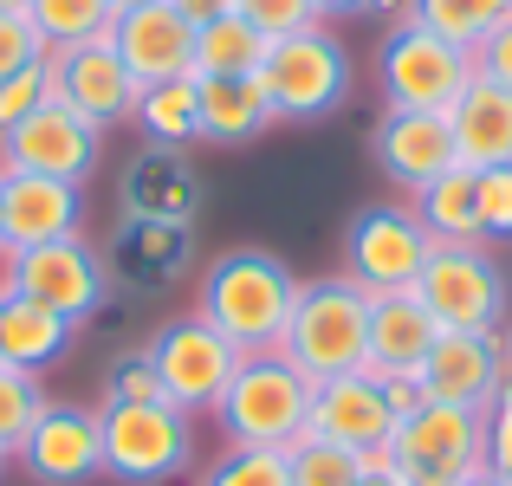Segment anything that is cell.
I'll return each instance as SVG.
<instances>
[{"label": "cell", "mask_w": 512, "mask_h": 486, "mask_svg": "<svg viewBox=\"0 0 512 486\" xmlns=\"http://www.w3.org/2000/svg\"><path fill=\"white\" fill-rule=\"evenodd\" d=\"M124 214L130 221H175L195 227L201 214V175L182 150H137L124 169Z\"/></svg>", "instance_id": "obj_20"}, {"label": "cell", "mask_w": 512, "mask_h": 486, "mask_svg": "<svg viewBox=\"0 0 512 486\" xmlns=\"http://www.w3.org/2000/svg\"><path fill=\"white\" fill-rule=\"evenodd\" d=\"M111 7H117V13H130V7H156V0H111Z\"/></svg>", "instance_id": "obj_46"}, {"label": "cell", "mask_w": 512, "mask_h": 486, "mask_svg": "<svg viewBox=\"0 0 512 486\" xmlns=\"http://www.w3.org/2000/svg\"><path fill=\"white\" fill-rule=\"evenodd\" d=\"M409 20L474 52L480 39L493 33V26L512 20V0H409Z\"/></svg>", "instance_id": "obj_30"}, {"label": "cell", "mask_w": 512, "mask_h": 486, "mask_svg": "<svg viewBox=\"0 0 512 486\" xmlns=\"http://www.w3.org/2000/svg\"><path fill=\"white\" fill-rule=\"evenodd\" d=\"M299 286H305V279L292 273L279 253L234 247V253H221V260L208 266L201 299H195V318H208L240 357H247V350H279L286 318H292V305H299Z\"/></svg>", "instance_id": "obj_1"}, {"label": "cell", "mask_w": 512, "mask_h": 486, "mask_svg": "<svg viewBox=\"0 0 512 486\" xmlns=\"http://www.w3.org/2000/svg\"><path fill=\"white\" fill-rule=\"evenodd\" d=\"M201 85V143H253L279 124L260 78H195Z\"/></svg>", "instance_id": "obj_26"}, {"label": "cell", "mask_w": 512, "mask_h": 486, "mask_svg": "<svg viewBox=\"0 0 512 486\" xmlns=\"http://www.w3.org/2000/svg\"><path fill=\"white\" fill-rule=\"evenodd\" d=\"M279 357L299 376H312V383L357 376L370 363V292L350 286L344 273L305 279L299 305L286 318V337H279Z\"/></svg>", "instance_id": "obj_2"}, {"label": "cell", "mask_w": 512, "mask_h": 486, "mask_svg": "<svg viewBox=\"0 0 512 486\" xmlns=\"http://www.w3.org/2000/svg\"><path fill=\"white\" fill-rule=\"evenodd\" d=\"M195 461V422L175 402H104V474L124 486H163Z\"/></svg>", "instance_id": "obj_6"}, {"label": "cell", "mask_w": 512, "mask_h": 486, "mask_svg": "<svg viewBox=\"0 0 512 486\" xmlns=\"http://www.w3.org/2000/svg\"><path fill=\"white\" fill-rule=\"evenodd\" d=\"M98 162H104V130L85 124L78 111H65L59 98L0 137V169H20V175H52V182L85 188L98 175Z\"/></svg>", "instance_id": "obj_12"}, {"label": "cell", "mask_w": 512, "mask_h": 486, "mask_svg": "<svg viewBox=\"0 0 512 486\" xmlns=\"http://www.w3.org/2000/svg\"><path fill=\"white\" fill-rule=\"evenodd\" d=\"M0 292H20V299L59 312L65 324H85L111 299V266L85 234H65V240H46V247L7 253L0 260Z\"/></svg>", "instance_id": "obj_5"}, {"label": "cell", "mask_w": 512, "mask_h": 486, "mask_svg": "<svg viewBox=\"0 0 512 486\" xmlns=\"http://www.w3.org/2000/svg\"><path fill=\"white\" fill-rule=\"evenodd\" d=\"M111 52L124 59V72L137 78V91L169 85V78H195V26L156 0V7H130L111 26Z\"/></svg>", "instance_id": "obj_15"}, {"label": "cell", "mask_w": 512, "mask_h": 486, "mask_svg": "<svg viewBox=\"0 0 512 486\" xmlns=\"http://www.w3.org/2000/svg\"><path fill=\"white\" fill-rule=\"evenodd\" d=\"M0 474H7V454H0Z\"/></svg>", "instance_id": "obj_49"}, {"label": "cell", "mask_w": 512, "mask_h": 486, "mask_svg": "<svg viewBox=\"0 0 512 486\" xmlns=\"http://www.w3.org/2000/svg\"><path fill=\"white\" fill-rule=\"evenodd\" d=\"M500 383H506V350H500V337L441 331L435 350H428V363H422L428 402H454V409H487Z\"/></svg>", "instance_id": "obj_19"}, {"label": "cell", "mask_w": 512, "mask_h": 486, "mask_svg": "<svg viewBox=\"0 0 512 486\" xmlns=\"http://www.w3.org/2000/svg\"><path fill=\"white\" fill-rule=\"evenodd\" d=\"M266 46L273 39L260 26H247L240 13H221V20L195 26V78H260Z\"/></svg>", "instance_id": "obj_28"}, {"label": "cell", "mask_w": 512, "mask_h": 486, "mask_svg": "<svg viewBox=\"0 0 512 486\" xmlns=\"http://www.w3.org/2000/svg\"><path fill=\"white\" fill-rule=\"evenodd\" d=\"M26 7H33V0H0V13H26Z\"/></svg>", "instance_id": "obj_47"}, {"label": "cell", "mask_w": 512, "mask_h": 486, "mask_svg": "<svg viewBox=\"0 0 512 486\" xmlns=\"http://www.w3.org/2000/svg\"><path fill=\"white\" fill-rule=\"evenodd\" d=\"M441 324L428 318V305L415 292H383L370 299V376H422L428 350H435Z\"/></svg>", "instance_id": "obj_21"}, {"label": "cell", "mask_w": 512, "mask_h": 486, "mask_svg": "<svg viewBox=\"0 0 512 486\" xmlns=\"http://www.w3.org/2000/svg\"><path fill=\"white\" fill-rule=\"evenodd\" d=\"M305 435L338 441V448H350V454L389 448V435H396V415H389V402H383V383H376L370 370L318 383V396H312V428H305Z\"/></svg>", "instance_id": "obj_18"}, {"label": "cell", "mask_w": 512, "mask_h": 486, "mask_svg": "<svg viewBox=\"0 0 512 486\" xmlns=\"http://www.w3.org/2000/svg\"><path fill=\"white\" fill-rule=\"evenodd\" d=\"M234 13H240L247 26H260L266 39H286V33H299V26L318 20L312 0H234Z\"/></svg>", "instance_id": "obj_35"}, {"label": "cell", "mask_w": 512, "mask_h": 486, "mask_svg": "<svg viewBox=\"0 0 512 486\" xmlns=\"http://www.w3.org/2000/svg\"><path fill=\"white\" fill-rule=\"evenodd\" d=\"M39 409H46V383H39L33 370H13V363H0V454L20 448L26 428L39 422Z\"/></svg>", "instance_id": "obj_32"}, {"label": "cell", "mask_w": 512, "mask_h": 486, "mask_svg": "<svg viewBox=\"0 0 512 486\" xmlns=\"http://www.w3.org/2000/svg\"><path fill=\"white\" fill-rule=\"evenodd\" d=\"M318 20H357V13H370V0H312Z\"/></svg>", "instance_id": "obj_43"}, {"label": "cell", "mask_w": 512, "mask_h": 486, "mask_svg": "<svg viewBox=\"0 0 512 486\" xmlns=\"http://www.w3.org/2000/svg\"><path fill=\"white\" fill-rule=\"evenodd\" d=\"M52 104V65L39 59V65H26V72H13V78H0V137L7 130H20L33 111H46Z\"/></svg>", "instance_id": "obj_34"}, {"label": "cell", "mask_w": 512, "mask_h": 486, "mask_svg": "<svg viewBox=\"0 0 512 486\" xmlns=\"http://www.w3.org/2000/svg\"><path fill=\"white\" fill-rule=\"evenodd\" d=\"M428 253H435V240L415 221V208H402V201H376V208H363L357 221L344 227V279L363 286L370 299H383V292H415Z\"/></svg>", "instance_id": "obj_10"}, {"label": "cell", "mask_w": 512, "mask_h": 486, "mask_svg": "<svg viewBox=\"0 0 512 486\" xmlns=\"http://www.w3.org/2000/svg\"><path fill=\"white\" fill-rule=\"evenodd\" d=\"M20 467L39 486H85L104 474V409H72V402H46L39 422L26 428Z\"/></svg>", "instance_id": "obj_13"}, {"label": "cell", "mask_w": 512, "mask_h": 486, "mask_svg": "<svg viewBox=\"0 0 512 486\" xmlns=\"http://www.w3.org/2000/svg\"><path fill=\"white\" fill-rule=\"evenodd\" d=\"M480 415H487V474L512 480V376L493 389V402Z\"/></svg>", "instance_id": "obj_37"}, {"label": "cell", "mask_w": 512, "mask_h": 486, "mask_svg": "<svg viewBox=\"0 0 512 486\" xmlns=\"http://www.w3.org/2000/svg\"><path fill=\"white\" fill-rule=\"evenodd\" d=\"M260 91L273 104L279 124H318L350 98V52L325 20L299 26V33L273 39L260 65Z\"/></svg>", "instance_id": "obj_4"}, {"label": "cell", "mask_w": 512, "mask_h": 486, "mask_svg": "<svg viewBox=\"0 0 512 486\" xmlns=\"http://www.w3.org/2000/svg\"><path fill=\"white\" fill-rule=\"evenodd\" d=\"M357 486H409V480H402V474H396V467H389V474H363Z\"/></svg>", "instance_id": "obj_44"}, {"label": "cell", "mask_w": 512, "mask_h": 486, "mask_svg": "<svg viewBox=\"0 0 512 486\" xmlns=\"http://www.w3.org/2000/svg\"><path fill=\"white\" fill-rule=\"evenodd\" d=\"M376 72H383L389 111H441L448 117L454 98L467 91V78H474V52L415 26V20H402V26H389L383 52H376Z\"/></svg>", "instance_id": "obj_7"}, {"label": "cell", "mask_w": 512, "mask_h": 486, "mask_svg": "<svg viewBox=\"0 0 512 486\" xmlns=\"http://www.w3.org/2000/svg\"><path fill=\"white\" fill-rule=\"evenodd\" d=\"M312 396L318 383L299 376L279 350H247L227 383V396L214 402L227 448H292L312 428Z\"/></svg>", "instance_id": "obj_3"}, {"label": "cell", "mask_w": 512, "mask_h": 486, "mask_svg": "<svg viewBox=\"0 0 512 486\" xmlns=\"http://www.w3.org/2000/svg\"><path fill=\"white\" fill-rule=\"evenodd\" d=\"M52 65V98L65 104V111H78L85 124L98 130H117L137 117V78L124 72V59H117L111 46H65V52H46Z\"/></svg>", "instance_id": "obj_14"}, {"label": "cell", "mask_w": 512, "mask_h": 486, "mask_svg": "<svg viewBox=\"0 0 512 486\" xmlns=\"http://www.w3.org/2000/svg\"><path fill=\"white\" fill-rule=\"evenodd\" d=\"M104 402H169V396H163V376L150 370V357L137 350V357H124V363L111 370V389H104Z\"/></svg>", "instance_id": "obj_39"}, {"label": "cell", "mask_w": 512, "mask_h": 486, "mask_svg": "<svg viewBox=\"0 0 512 486\" xmlns=\"http://www.w3.org/2000/svg\"><path fill=\"white\" fill-rule=\"evenodd\" d=\"M448 130H454V156L467 169H506L512 162V91L474 72L448 111Z\"/></svg>", "instance_id": "obj_22"}, {"label": "cell", "mask_w": 512, "mask_h": 486, "mask_svg": "<svg viewBox=\"0 0 512 486\" xmlns=\"http://www.w3.org/2000/svg\"><path fill=\"white\" fill-rule=\"evenodd\" d=\"M461 486H512V480H500V474H487V467H480V474H467Z\"/></svg>", "instance_id": "obj_45"}, {"label": "cell", "mask_w": 512, "mask_h": 486, "mask_svg": "<svg viewBox=\"0 0 512 486\" xmlns=\"http://www.w3.org/2000/svg\"><path fill=\"white\" fill-rule=\"evenodd\" d=\"M33 33L46 39V52H65V46H111V26H117V7L111 0H33L26 7Z\"/></svg>", "instance_id": "obj_29"}, {"label": "cell", "mask_w": 512, "mask_h": 486, "mask_svg": "<svg viewBox=\"0 0 512 486\" xmlns=\"http://www.w3.org/2000/svg\"><path fill=\"white\" fill-rule=\"evenodd\" d=\"M0 260H7V240H0Z\"/></svg>", "instance_id": "obj_50"}, {"label": "cell", "mask_w": 512, "mask_h": 486, "mask_svg": "<svg viewBox=\"0 0 512 486\" xmlns=\"http://www.w3.org/2000/svg\"><path fill=\"white\" fill-rule=\"evenodd\" d=\"M286 467H292V486H357L363 480V461L350 448H338V441H292L286 448Z\"/></svg>", "instance_id": "obj_31"}, {"label": "cell", "mask_w": 512, "mask_h": 486, "mask_svg": "<svg viewBox=\"0 0 512 486\" xmlns=\"http://www.w3.org/2000/svg\"><path fill=\"white\" fill-rule=\"evenodd\" d=\"M370 150H376V169H383L396 188H409V195L461 162L454 156V130H448L441 111H383Z\"/></svg>", "instance_id": "obj_17"}, {"label": "cell", "mask_w": 512, "mask_h": 486, "mask_svg": "<svg viewBox=\"0 0 512 486\" xmlns=\"http://www.w3.org/2000/svg\"><path fill=\"white\" fill-rule=\"evenodd\" d=\"M78 227H85V188L0 169V240H7V253L46 247V240H65Z\"/></svg>", "instance_id": "obj_16"}, {"label": "cell", "mask_w": 512, "mask_h": 486, "mask_svg": "<svg viewBox=\"0 0 512 486\" xmlns=\"http://www.w3.org/2000/svg\"><path fill=\"white\" fill-rule=\"evenodd\" d=\"M72 331L78 324H65L59 312L20 299V292H0V363L39 376L46 363H59L65 350H72Z\"/></svg>", "instance_id": "obj_25"}, {"label": "cell", "mask_w": 512, "mask_h": 486, "mask_svg": "<svg viewBox=\"0 0 512 486\" xmlns=\"http://www.w3.org/2000/svg\"><path fill=\"white\" fill-rule=\"evenodd\" d=\"M474 72L512 91V20H506V26H493V33L474 46Z\"/></svg>", "instance_id": "obj_40"}, {"label": "cell", "mask_w": 512, "mask_h": 486, "mask_svg": "<svg viewBox=\"0 0 512 486\" xmlns=\"http://www.w3.org/2000/svg\"><path fill=\"white\" fill-rule=\"evenodd\" d=\"M480 240H512V162L480 169Z\"/></svg>", "instance_id": "obj_36"}, {"label": "cell", "mask_w": 512, "mask_h": 486, "mask_svg": "<svg viewBox=\"0 0 512 486\" xmlns=\"http://www.w3.org/2000/svg\"><path fill=\"white\" fill-rule=\"evenodd\" d=\"M195 260V227H175V221H130L124 214V234L111 240V273L130 279V286H169V279L188 273Z\"/></svg>", "instance_id": "obj_23"}, {"label": "cell", "mask_w": 512, "mask_h": 486, "mask_svg": "<svg viewBox=\"0 0 512 486\" xmlns=\"http://www.w3.org/2000/svg\"><path fill=\"white\" fill-rule=\"evenodd\" d=\"M415 221L428 227L435 247H487L480 240V169L454 162L448 175H435L428 188H415Z\"/></svg>", "instance_id": "obj_24"}, {"label": "cell", "mask_w": 512, "mask_h": 486, "mask_svg": "<svg viewBox=\"0 0 512 486\" xmlns=\"http://www.w3.org/2000/svg\"><path fill=\"white\" fill-rule=\"evenodd\" d=\"M130 124L143 130L150 150H188V143H201V85L195 78L150 85L137 98V117H130Z\"/></svg>", "instance_id": "obj_27"}, {"label": "cell", "mask_w": 512, "mask_h": 486, "mask_svg": "<svg viewBox=\"0 0 512 486\" xmlns=\"http://www.w3.org/2000/svg\"><path fill=\"white\" fill-rule=\"evenodd\" d=\"M175 13H182L188 26H208V20H221V13H234V0H169Z\"/></svg>", "instance_id": "obj_42"}, {"label": "cell", "mask_w": 512, "mask_h": 486, "mask_svg": "<svg viewBox=\"0 0 512 486\" xmlns=\"http://www.w3.org/2000/svg\"><path fill=\"white\" fill-rule=\"evenodd\" d=\"M506 376H512V337H506Z\"/></svg>", "instance_id": "obj_48"}, {"label": "cell", "mask_w": 512, "mask_h": 486, "mask_svg": "<svg viewBox=\"0 0 512 486\" xmlns=\"http://www.w3.org/2000/svg\"><path fill=\"white\" fill-rule=\"evenodd\" d=\"M415 299L428 305V318L441 331H467V337H500L506 324V273L493 266L487 247H435L415 279Z\"/></svg>", "instance_id": "obj_8"}, {"label": "cell", "mask_w": 512, "mask_h": 486, "mask_svg": "<svg viewBox=\"0 0 512 486\" xmlns=\"http://www.w3.org/2000/svg\"><path fill=\"white\" fill-rule=\"evenodd\" d=\"M201 486H292L286 448H227L221 461L201 474Z\"/></svg>", "instance_id": "obj_33"}, {"label": "cell", "mask_w": 512, "mask_h": 486, "mask_svg": "<svg viewBox=\"0 0 512 486\" xmlns=\"http://www.w3.org/2000/svg\"><path fill=\"white\" fill-rule=\"evenodd\" d=\"M376 383H383V402H389V415H396V422H409V415L428 409L422 376H376Z\"/></svg>", "instance_id": "obj_41"}, {"label": "cell", "mask_w": 512, "mask_h": 486, "mask_svg": "<svg viewBox=\"0 0 512 486\" xmlns=\"http://www.w3.org/2000/svg\"><path fill=\"white\" fill-rule=\"evenodd\" d=\"M46 59V39L33 33V20L26 13H0V78L26 72V65Z\"/></svg>", "instance_id": "obj_38"}, {"label": "cell", "mask_w": 512, "mask_h": 486, "mask_svg": "<svg viewBox=\"0 0 512 486\" xmlns=\"http://www.w3.org/2000/svg\"><path fill=\"white\" fill-rule=\"evenodd\" d=\"M143 357H150L156 376H163V396L182 415L214 409V402L227 396V383H234V370H240V350L227 344L208 318H195V312L163 324V331L143 344Z\"/></svg>", "instance_id": "obj_11"}, {"label": "cell", "mask_w": 512, "mask_h": 486, "mask_svg": "<svg viewBox=\"0 0 512 486\" xmlns=\"http://www.w3.org/2000/svg\"><path fill=\"white\" fill-rule=\"evenodd\" d=\"M389 454H396V474L409 486H461L467 474L487 467V415L454 409V402H428L422 415L396 422Z\"/></svg>", "instance_id": "obj_9"}]
</instances>
